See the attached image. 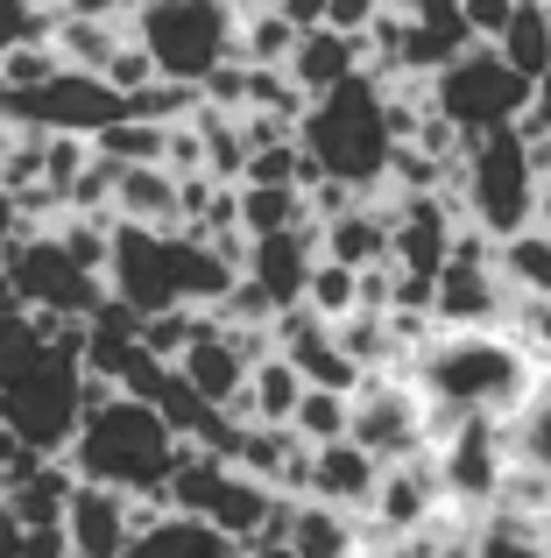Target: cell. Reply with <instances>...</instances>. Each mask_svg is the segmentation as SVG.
<instances>
[{
	"label": "cell",
	"instance_id": "obj_1",
	"mask_svg": "<svg viewBox=\"0 0 551 558\" xmlns=\"http://www.w3.org/2000/svg\"><path fill=\"white\" fill-rule=\"evenodd\" d=\"M417 389L431 403V446L453 432L460 417H516L530 389L544 381V361L516 326H445L425 354L411 361Z\"/></svg>",
	"mask_w": 551,
	"mask_h": 558
},
{
	"label": "cell",
	"instance_id": "obj_2",
	"mask_svg": "<svg viewBox=\"0 0 551 558\" xmlns=\"http://www.w3.org/2000/svg\"><path fill=\"white\" fill-rule=\"evenodd\" d=\"M304 149L326 163V178H346L360 191H389V156H396V128H389V78L354 71L346 85L318 93L297 121Z\"/></svg>",
	"mask_w": 551,
	"mask_h": 558
},
{
	"label": "cell",
	"instance_id": "obj_3",
	"mask_svg": "<svg viewBox=\"0 0 551 558\" xmlns=\"http://www.w3.org/2000/svg\"><path fill=\"white\" fill-rule=\"evenodd\" d=\"M177 452H184V438L170 432V417L156 403H142V396H113V403L93 410V417L78 424V438H71V466H78L85 481L121 488V495L170 488Z\"/></svg>",
	"mask_w": 551,
	"mask_h": 558
},
{
	"label": "cell",
	"instance_id": "obj_4",
	"mask_svg": "<svg viewBox=\"0 0 551 558\" xmlns=\"http://www.w3.org/2000/svg\"><path fill=\"white\" fill-rule=\"evenodd\" d=\"M453 191L467 205L474 227H488L495 241L524 233L538 219V156H530V135L524 128H488V135H467V156L453 170Z\"/></svg>",
	"mask_w": 551,
	"mask_h": 558
},
{
	"label": "cell",
	"instance_id": "obj_5",
	"mask_svg": "<svg viewBox=\"0 0 551 558\" xmlns=\"http://www.w3.org/2000/svg\"><path fill=\"white\" fill-rule=\"evenodd\" d=\"M241 0H142L135 8V36L156 50V64L170 78H206L212 64L241 57Z\"/></svg>",
	"mask_w": 551,
	"mask_h": 558
},
{
	"label": "cell",
	"instance_id": "obj_6",
	"mask_svg": "<svg viewBox=\"0 0 551 558\" xmlns=\"http://www.w3.org/2000/svg\"><path fill=\"white\" fill-rule=\"evenodd\" d=\"M530 93H538V78H524L495 43H474V50H460L445 71H431V99H439V113H453L467 135H488V128L524 121Z\"/></svg>",
	"mask_w": 551,
	"mask_h": 558
},
{
	"label": "cell",
	"instance_id": "obj_7",
	"mask_svg": "<svg viewBox=\"0 0 551 558\" xmlns=\"http://www.w3.org/2000/svg\"><path fill=\"white\" fill-rule=\"evenodd\" d=\"M127 113V93L107 71H78L64 64L42 85H8L0 78V121H36V128H71V135H99Z\"/></svg>",
	"mask_w": 551,
	"mask_h": 558
},
{
	"label": "cell",
	"instance_id": "obj_8",
	"mask_svg": "<svg viewBox=\"0 0 551 558\" xmlns=\"http://www.w3.org/2000/svg\"><path fill=\"white\" fill-rule=\"evenodd\" d=\"M78 375H85V361H71V354H57V347H50V354H42V368L28 375V381L0 389L14 432H22L36 452H71V438H78V424H85Z\"/></svg>",
	"mask_w": 551,
	"mask_h": 558
},
{
	"label": "cell",
	"instance_id": "obj_9",
	"mask_svg": "<svg viewBox=\"0 0 551 558\" xmlns=\"http://www.w3.org/2000/svg\"><path fill=\"white\" fill-rule=\"evenodd\" d=\"M0 262H8L14 276H22L28 304H50V312H71V318H93L99 304L113 298L107 269H85L78 255H71L57 233H28L22 247H0Z\"/></svg>",
	"mask_w": 551,
	"mask_h": 558
},
{
	"label": "cell",
	"instance_id": "obj_10",
	"mask_svg": "<svg viewBox=\"0 0 551 558\" xmlns=\"http://www.w3.org/2000/svg\"><path fill=\"white\" fill-rule=\"evenodd\" d=\"M107 283H113V298H127L142 318L184 304V283H177V233H156V227H142V219H113Z\"/></svg>",
	"mask_w": 551,
	"mask_h": 558
},
{
	"label": "cell",
	"instance_id": "obj_11",
	"mask_svg": "<svg viewBox=\"0 0 551 558\" xmlns=\"http://www.w3.org/2000/svg\"><path fill=\"white\" fill-rule=\"evenodd\" d=\"M318 255H326V233H318V219H304V227H276V233H255V255H248V276H262L276 290V304H297L304 283H311Z\"/></svg>",
	"mask_w": 551,
	"mask_h": 558
},
{
	"label": "cell",
	"instance_id": "obj_12",
	"mask_svg": "<svg viewBox=\"0 0 551 558\" xmlns=\"http://www.w3.org/2000/svg\"><path fill=\"white\" fill-rule=\"evenodd\" d=\"M382 452H368L354 432L326 438L311 460V495L318 502H340V509H375V488H382Z\"/></svg>",
	"mask_w": 551,
	"mask_h": 558
},
{
	"label": "cell",
	"instance_id": "obj_13",
	"mask_svg": "<svg viewBox=\"0 0 551 558\" xmlns=\"http://www.w3.org/2000/svg\"><path fill=\"white\" fill-rule=\"evenodd\" d=\"M71 551L78 558H121L135 545V523H127V495L107 488V481H78V495H71Z\"/></svg>",
	"mask_w": 551,
	"mask_h": 558
},
{
	"label": "cell",
	"instance_id": "obj_14",
	"mask_svg": "<svg viewBox=\"0 0 551 558\" xmlns=\"http://www.w3.org/2000/svg\"><path fill=\"white\" fill-rule=\"evenodd\" d=\"M113 213H121V219H142V227H156V233H192V213H184V178L170 163H121Z\"/></svg>",
	"mask_w": 551,
	"mask_h": 558
},
{
	"label": "cell",
	"instance_id": "obj_15",
	"mask_svg": "<svg viewBox=\"0 0 551 558\" xmlns=\"http://www.w3.org/2000/svg\"><path fill=\"white\" fill-rule=\"evenodd\" d=\"M318 233H326L332 262H354V269H368V262H396V213H389L382 198H360V205H346V213L318 219Z\"/></svg>",
	"mask_w": 551,
	"mask_h": 558
},
{
	"label": "cell",
	"instance_id": "obj_16",
	"mask_svg": "<svg viewBox=\"0 0 551 558\" xmlns=\"http://www.w3.org/2000/svg\"><path fill=\"white\" fill-rule=\"evenodd\" d=\"M354 71H368V36H346V28H332V22L304 28L297 57H290V78H297L311 99L332 93V85H346Z\"/></svg>",
	"mask_w": 551,
	"mask_h": 558
},
{
	"label": "cell",
	"instance_id": "obj_17",
	"mask_svg": "<svg viewBox=\"0 0 551 558\" xmlns=\"http://www.w3.org/2000/svg\"><path fill=\"white\" fill-rule=\"evenodd\" d=\"M121 558H241V537H226L212 517H163L156 531H142Z\"/></svg>",
	"mask_w": 551,
	"mask_h": 558
},
{
	"label": "cell",
	"instance_id": "obj_18",
	"mask_svg": "<svg viewBox=\"0 0 551 558\" xmlns=\"http://www.w3.org/2000/svg\"><path fill=\"white\" fill-rule=\"evenodd\" d=\"M177 368H184V381H192L198 396H212V403L226 410L241 389H248L255 361L234 347V332H212V340H192V347H184V361H177Z\"/></svg>",
	"mask_w": 551,
	"mask_h": 558
},
{
	"label": "cell",
	"instance_id": "obj_19",
	"mask_svg": "<svg viewBox=\"0 0 551 558\" xmlns=\"http://www.w3.org/2000/svg\"><path fill=\"white\" fill-rule=\"evenodd\" d=\"M78 466H71V452H57V460H42L28 481H8V509L36 531V523H64L71 517V495H78Z\"/></svg>",
	"mask_w": 551,
	"mask_h": 558
},
{
	"label": "cell",
	"instance_id": "obj_20",
	"mask_svg": "<svg viewBox=\"0 0 551 558\" xmlns=\"http://www.w3.org/2000/svg\"><path fill=\"white\" fill-rule=\"evenodd\" d=\"M276 495H283V488H269L262 474H248V466H226L220 495H212V523H220L226 537H241V545H248V537L276 517Z\"/></svg>",
	"mask_w": 551,
	"mask_h": 558
},
{
	"label": "cell",
	"instance_id": "obj_21",
	"mask_svg": "<svg viewBox=\"0 0 551 558\" xmlns=\"http://www.w3.org/2000/svg\"><path fill=\"white\" fill-rule=\"evenodd\" d=\"M135 36V28L121 22V14H64V22H57V57H64V64H78V71H107L113 64V50H121V43Z\"/></svg>",
	"mask_w": 551,
	"mask_h": 558
},
{
	"label": "cell",
	"instance_id": "obj_22",
	"mask_svg": "<svg viewBox=\"0 0 551 558\" xmlns=\"http://www.w3.org/2000/svg\"><path fill=\"white\" fill-rule=\"evenodd\" d=\"M304 389H311V381H304V368L283 354V347H276V354H262V361H255V375H248L255 424H290V417H297V396H304Z\"/></svg>",
	"mask_w": 551,
	"mask_h": 558
},
{
	"label": "cell",
	"instance_id": "obj_23",
	"mask_svg": "<svg viewBox=\"0 0 551 558\" xmlns=\"http://www.w3.org/2000/svg\"><path fill=\"white\" fill-rule=\"evenodd\" d=\"M297 43H304V28L290 22L276 0H255V8L241 14V57H248V64H290Z\"/></svg>",
	"mask_w": 551,
	"mask_h": 558
},
{
	"label": "cell",
	"instance_id": "obj_24",
	"mask_svg": "<svg viewBox=\"0 0 551 558\" xmlns=\"http://www.w3.org/2000/svg\"><path fill=\"white\" fill-rule=\"evenodd\" d=\"M304 219H318L304 184H241V227H248V233L304 227Z\"/></svg>",
	"mask_w": 551,
	"mask_h": 558
},
{
	"label": "cell",
	"instance_id": "obj_25",
	"mask_svg": "<svg viewBox=\"0 0 551 558\" xmlns=\"http://www.w3.org/2000/svg\"><path fill=\"white\" fill-rule=\"evenodd\" d=\"M495 262H502V276L516 283V298H551V227L530 219L524 233H510V241H502Z\"/></svg>",
	"mask_w": 551,
	"mask_h": 558
},
{
	"label": "cell",
	"instance_id": "obj_26",
	"mask_svg": "<svg viewBox=\"0 0 551 558\" xmlns=\"http://www.w3.org/2000/svg\"><path fill=\"white\" fill-rule=\"evenodd\" d=\"M495 50L510 57L524 78H544V71H551V0H524V8H516V22L502 28Z\"/></svg>",
	"mask_w": 551,
	"mask_h": 558
},
{
	"label": "cell",
	"instance_id": "obj_27",
	"mask_svg": "<svg viewBox=\"0 0 551 558\" xmlns=\"http://www.w3.org/2000/svg\"><path fill=\"white\" fill-rule=\"evenodd\" d=\"M198 107H206V85H198V78H170V71H156L149 85L127 93V113H135V121H163V128L192 121Z\"/></svg>",
	"mask_w": 551,
	"mask_h": 558
},
{
	"label": "cell",
	"instance_id": "obj_28",
	"mask_svg": "<svg viewBox=\"0 0 551 558\" xmlns=\"http://www.w3.org/2000/svg\"><path fill=\"white\" fill-rule=\"evenodd\" d=\"M474 558H551V531L530 517H510V509H488L481 537H474Z\"/></svg>",
	"mask_w": 551,
	"mask_h": 558
},
{
	"label": "cell",
	"instance_id": "obj_29",
	"mask_svg": "<svg viewBox=\"0 0 551 558\" xmlns=\"http://www.w3.org/2000/svg\"><path fill=\"white\" fill-rule=\"evenodd\" d=\"M297 424L311 446H326V438H346L354 432V389H326V381H311V389L297 396Z\"/></svg>",
	"mask_w": 551,
	"mask_h": 558
},
{
	"label": "cell",
	"instance_id": "obj_30",
	"mask_svg": "<svg viewBox=\"0 0 551 558\" xmlns=\"http://www.w3.org/2000/svg\"><path fill=\"white\" fill-rule=\"evenodd\" d=\"M42 354H50V340L36 332V318H28V312L0 318V389H14V381H28V375L42 368Z\"/></svg>",
	"mask_w": 551,
	"mask_h": 558
},
{
	"label": "cell",
	"instance_id": "obj_31",
	"mask_svg": "<svg viewBox=\"0 0 551 558\" xmlns=\"http://www.w3.org/2000/svg\"><path fill=\"white\" fill-rule=\"evenodd\" d=\"M510 446H516V460H538L551 474V368H544L538 389H530V403L510 417Z\"/></svg>",
	"mask_w": 551,
	"mask_h": 558
},
{
	"label": "cell",
	"instance_id": "obj_32",
	"mask_svg": "<svg viewBox=\"0 0 551 558\" xmlns=\"http://www.w3.org/2000/svg\"><path fill=\"white\" fill-rule=\"evenodd\" d=\"M99 149L107 156H121V163H163V149H170V128L163 121H135V113H121L113 128H99Z\"/></svg>",
	"mask_w": 551,
	"mask_h": 558
},
{
	"label": "cell",
	"instance_id": "obj_33",
	"mask_svg": "<svg viewBox=\"0 0 551 558\" xmlns=\"http://www.w3.org/2000/svg\"><path fill=\"white\" fill-rule=\"evenodd\" d=\"M304 304H318L326 318H346V312H360V269H354V262H332V255H318L311 283H304Z\"/></svg>",
	"mask_w": 551,
	"mask_h": 558
},
{
	"label": "cell",
	"instance_id": "obj_34",
	"mask_svg": "<svg viewBox=\"0 0 551 558\" xmlns=\"http://www.w3.org/2000/svg\"><path fill=\"white\" fill-rule=\"evenodd\" d=\"M57 22H64V0H0V57H8L22 36L50 43Z\"/></svg>",
	"mask_w": 551,
	"mask_h": 558
},
{
	"label": "cell",
	"instance_id": "obj_35",
	"mask_svg": "<svg viewBox=\"0 0 551 558\" xmlns=\"http://www.w3.org/2000/svg\"><path fill=\"white\" fill-rule=\"evenodd\" d=\"M57 71H64L57 43H36V36H22L8 57H0V78L8 85H42V78H57Z\"/></svg>",
	"mask_w": 551,
	"mask_h": 558
},
{
	"label": "cell",
	"instance_id": "obj_36",
	"mask_svg": "<svg viewBox=\"0 0 551 558\" xmlns=\"http://www.w3.org/2000/svg\"><path fill=\"white\" fill-rule=\"evenodd\" d=\"M156 71H163V64H156V50H149V43H142V36H127V43H121V50H113V64H107V78H113V85H121V93H135V85H149V78H156Z\"/></svg>",
	"mask_w": 551,
	"mask_h": 558
},
{
	"label": "cell",
	"instance_id": "obj_37",
	"mask_svg": "<svg viewBox=\"0 0 551 558\" xmlns=\"http://www.w3.org/2000/svg\"><path fill=\"white\" fill-rule=\"evenodd\" d=\"M198 85H206L212 107H234V113H241V107H248V57H226V64H212Z\"/></svg>",
	"mask_w": 551,
	"mask_h": 558
},
{
	"label": "cell",
	"instance_id": "obj_38",
	"mask_svg": "<svg viewBox=\"0 0 551 558\" xmlns=\"http://www.w3.org/2000/svg\"><path fill=\"white\" fill-rule=\"evenodd\" d=\"M516 8H524V0H467V28L481 43H502V28L516 22Z\"/></svg>",
	"mask_w": 551,
	"mask_h": 558
},
{
	"label": "cell",
	"instance_id": "obj_39",
	"mask_svg": "<svg viewBox=\"0 0 551 558\" xmlns=\"http://www.w3.org/2000/svg\"><path fill=\"white\" fill-rule=\"evenodd\" d=\"M382 8H389V0H326V22H332V28H346V36H368Z\"/></svg>",
	"mask_w": 551,
	"mask_h": 558
},
{
	"label": "cell",
	"instance_id": "obj_40",
	"mask_svg": "<svg viewBox=\"0 0 551 558\" xmlns=\"http://www.w3.org/2000/svg\"><path fill=\"white\" fill-rule=\"evenodd\" d=\"M22 558H78V551H71V531H64V523H36V531L22 537Z\"/></svg>",
	"mask_w": 551,
	"mask_h": 558
},
{
	"label": "cell",
	"instance_id": "obj_41",
	"mask_svg": "<svg viewBox=\"0 0 551 558\" xmlns=\"http://www.w3.org/2000/svg\"><path fill=\"white\" fill-rule=\"evenodd\" d=\"M516 128H524L530 142H551V71L538 78V93H530V107H524V121H516Z\"/></svg>",
	"mask_w": 551,
	"mask_h": 558
},
{
	"label": "cell",
	"instance_id": "obj_42",
	"mask_svg": "<svg viewBox=\"0 0 551 558\" xmlns=\"http://www.w3.org/2000/svg\"><path fill=\"white\" fill-rule=\"evenodd\" d=\"M241 558H304V551L290 545V537H276V531H262V537H248V545H241Z\"/></svg>",
	"mask_w": 551,
	"mask_h": 558
},
{
	"label": "cell",
	"instance_id": "obj_43",
	"mask_svg": "<svg viewBox=\"0 0 551 558\" xmlns=\"http://www.w3.org/2000/svg\"><path fill=\"white\" fill-rule=\"evenodd\" d=\"M22 537H28V523L14 517L8 502H0V558H22Z\"/></svg>",
	"mask_w": 551,
	"mask_h": 558
},
{
	"label": "cell",
	"instance_id": "obj_44",
	"mask_svg": "<svg viewBox=\"0 0 551 558\" xmlns=\"http://www.w3.org/2000/svg\"><path fill=\"white\" fill-rule=\"evenodd\" d=\"M276 8H283L297 28H318V22H326V0H276Z\"/></svg>",
	"mask_w": 551,
	"mask_h": 558
},
{
	"label": "cell",
	"instance_id": "obj_45",
	"mask_svg": "<svg viewBox=\"0 0 551 558\" xmlns=\"http://www.w3.org/2000/svg\"><path fill=\"white\" fill-rule=\"evenodd\" d=\"M538 227H551V163L538 170Z\"/></svg>",
	"mask_w": 551,
	"mask_h": 558
},
{
	"label": "cell",
	"instance_id": "obj_46",
	"mask_svg": "<svg viewBox=\"0 0 551 558\" xmlns=\"http://www.w3.org/2000/svg\"><path fill=\"white\" fill-rule=\"evenodd\" d=\"M0 502H8V466H0Z\"/></svg>",
	"mask_w": 551,
	"mask_h": 558
},
{
	"label": "cell",
	"instance_id": "obj_47",
	"mask_svg": "<svg viewBox=\"0 0 551 558\" xmlns=\"http://www.w3.org/2000/svg\"><path fill=\"white\" fill-rule=\"evenodd\" d=\"M389 8H411V0H389Z\"/></svg>",
	"mask_w": 551,
	"mask_h": 558
},
{
	"label": "cell",
	"instance_id": "obj_48",
	"mask_svg": "<svg viewBox=\"0 0 551 558\" xmlns=\"http://www.w3.org/2000/svg\"><path fill=\"white\" fill-rule=\"evenodd\" d=\"M354 558H368V551H354Z\"/></svg>",
	"mask_w": 551,
	"mask_h": 558
}]
</instances>
